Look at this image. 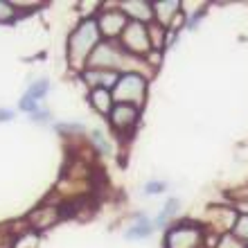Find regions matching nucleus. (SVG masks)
<instances>
[{"label":"nucleus","mask_w":248,"mask_h":248,"mask_svg":"<svg viewBox=\"0 0 248 248\" xmlns=\"http://www.w3.org/2000/svg\"><path fill=\"white\" fill-rule=\"evenodd\" d=\"M149 232H151L149 221H147V219H142V221L138 223L136 228H131L129 232H126V237H131V239H136V237H147Z\"/></svg>","instance_id":"obj_1"},{"label":"nucleus","mask_w":248,"mask_h":248,"mask_svg":"<svg viewBox=\"0 0 248 248\" xmlns=\"http://www.w3.org/2000/svg\"><path fill=\"white\" fill-rule=\"evenodd\" d=\"M176 208H178V201H176V199H171V201H170V203H167V205H165V208H163V212L158 215V219H156V226H163V221H167V219H170V217L174 215V212H176Z\"/></svg>","instance_id":"obj_2"},{"label":"nucleus","mask_w":248,"mask_h":248,"mask_svg":"<svg viewBox=\"0 0 248 248\" xmlns=\"http://www.w3.org/2000/svg\"><path fill=\"white\" fill-rule=\"evenodd\" d=\"M47 88H50V86H47V81H41V84H34L32 88H30V93H27V97L30 99H34V102H39L41 97H43V95H46L47 93Z\"/></svg>","instance_id":"obj_3"},{"label":"nucleus","mask_w":248,"mask_h":248,"mask_svg":"<svg viewBox=\"0 0 248 248\" xmlns=\"http://www.w3.org/2000/svg\"><path fill=\"white\" fill-rule=\"evenodd\" d=\"M93 142L99 147V151H108V144L104 142V138H102V133H99V131H95V133H93Z\"/></svg>","instance_id":"obj_4"},{"label":"nucleus","mask_w":248,"mask_h":248,"mask_svg":"<svg viewBox=\"0 0 248 248\" xmlns=\"http://www.w3.org/2000/svg\"><path fill=\"white\" fill-rule=\"evenodd\" d=\"M144 189H147L149 194H156V192H160V189H163V183H149Z\"/></svg>","instance_id":"obj_5"},{"label":"nucleus","mask_w":248,"mask_h":248,"mask_svg":"<svg viewBox=\"0 0 248 248\" xmlns=\"http://www.w3.org/2000/svg\"><path fill=\"white\" fill-rule=\"evenodd\" d=\"M0 120H12V113H9V111H0Z\"/></svg>","instance_id":"obj_6"}]
</instances>
